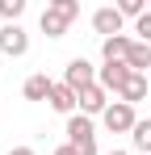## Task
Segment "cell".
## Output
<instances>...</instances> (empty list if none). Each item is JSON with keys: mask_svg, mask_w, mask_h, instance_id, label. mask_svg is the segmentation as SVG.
<instances>
[{"mask_svg": "<svg viewBox=\"0 0 151 155\" xmlns=\"http://www.w3.org/2000/svg\"><path fill=\"white\" fill-rule=\"evenodd\" d=\"M76 17H80V0H50L46 8H42V21L38 25H42L46 38H63Z\"/></svg>", "mask_w": 151, "mask_h": 155, "instance_id": "cell-1", "label": "cell"}, {"mask_svg": "<svg viewBox=\"0 0 151 155\" xmlns=\"http://www.w3.org/2000/svg\"><path fill=\"white\" fill-rule=\"evenodd\" d=\"M67 143L80 155H97V130H92V117L88 113H72L67 117Z\"/></svg>", "mask_w": 151, "mask_h": 155, "instance_id": "cell-2", "label": "cell"}, {"mask_svg": "<svg viewBox=\"0 0 151 155\" xmlns=\"http://www.w3.org/2000/svg\"><path fill=\"white\" fill-rule=\"evenodd\" d=\"M101 122H105V130H113V134H130V130L139 126L134 105H126V101H113L105 113H101Z\"/></svg>", "mask_w": 151, "mask_h": 155, "instance_id": "cell-3", "label": "cell"}, {"mask_svg": "<svg viewBox=\"0 0 151 155\" xmlns=\"http://www.w3.org/2000/svg\"><path fill=\"white\" fill-rule=\"evenodd\" d=\"M122 21H126V17L118 13V4H113V8L105 4V8L92 13V29L101 34V42H105V38H118V34H122Z\"/></svg>", "mask_w": 151, "mask_h": 155, "instance_id": "cell-4", "label": "cell"}, {"mask_svg": "<svg viewBox=\"0 0 151 155\" xmlns=\"http://www.w3.org/2000/svg\"><path fill=\"white\" fill-rule=\"evenodd\" d=\"M63 84L80 92V88H88V84H97V67H92L88 59H72V63H67V71H63Z\"/></svg>", "mask_w": 151, "mask_h": 155, "instance_id": "cell-5", "label": "cell"}, {"mask_svg": "<svg viewBox=\"0 0 151 155\" xmlns=\"http://www.w3.org/2000/svg\"><path fill=\"white\" fill-rule=\"evenodd\" d=\"M130 76H134V71H130L126 63H105V67H97V84L105 92H122Z\"/></svg>", "mask_w": 151, "mask_h": 155, "instance_id": "cell-6", "label": "cell"}, {"mask_svg": "<svg viewBox=\"0 0 151 155\" xmlns=\"http://www.w3.org/2000/svg\"><path fill=\"white\" fill-rule=\"evenodd\" d=\"M0 51L13 54V59H21V54L29 51V34H25L21 25H0Z\"/></svg>", "mask_w": 151, "mask_h": 155, "instance_id": "cell-7", "label": "cell"}, {"mask_svg": "<svg viewBox=\"0 0 151 155\" xmlns=\"http://www.w3.org/2000/svg\"><path fill=\"white\" fill-rule=\"evenodd\" d=\"M76 97H80V113H88V117L109 109V92H105L101 84H88V88H80Z\"/></svg>", "mask_w": 151, "mask_h": 155, "instance_id": "cell-8", "label": "cell"}, {"mask_svg": "<svg viewBox=\"0 0 151 155\" xmlns=\"http://www.w3.org/2000/svg\"><path fill=\"white\" fill-rule=\"evenodd\" d=\"M46 105L55 109V113H67V117H72V113H76V105H80V97H76V88H67V84H55Z\"/></svg>", "mask_w": 151, "mask_h": 155, "instance_id": "cell-9", "label": "cell"}, {"mask_svg": "<svg viewBox=\"0 0 151 155\" xmlns=\"http://www.w3.org/2000/svg\"><path fill=\"white\" fill-rule=\"evenodd\" d=\"M50 88H55V80H46L42 71H38V76H29L21 84V97L25 101H50Z\"/></svg>", "mask_w": 151, "mask_h": 155, "instance_id": "cell-10", "label": "cell"}, {"mask_svg": "<svg viewBox=\"0 0 151 155\" xmlns=\"http://www.w3.org/2000/svg\"><path fill=\"white\" fill-rule=\"evenodd\" d=\"M130 38L126 34H118V38H105L101 42V54H105V63H126V54H130Z\"/></svg>", "mask_w": 151, "mask_h": 155, "instance_id": "cell-11", "label": "cell"}, {"mask_svg": "<svg viewBox=\"0 0 151 155\" xmlns=\"http://www.w3.org/2000/svg\"><path fill=\"white\" fill-rule=\"evenodd\" d=\"M126 67H130V71H139V76H147V67H151V46H147V42H134V46H130Z\"/></svg>", "mask_w": 151, "mask_h": 155, "instance_id": "cell-12", "label": "cell"}, {"mask_svg": "<svg viewBox=\"0 0 151 155\" xmlns=\"http://www.w3.org/2000/svg\"><path fill=\"white\" fill-rule=\"evenodd\" d=\"M143 97H147V76H139V71H134V76L126 80V88L118 92V101H126V105H139Z\"/></svg>", "mask_w": 151, "mask_h": 155, "instance_id": "cell-13", "label": "cell"}, {"mask_svg": "<svg viewBox=\"0 0 151 155\" xmlns=\"http://www.w3.org/2000/svg\"><path fill=\"white\" fill-rule=\"evenodd\" d=\"M130 138H134V147H139V151L151 155V117H139V126L130 130Z\"/></svg>", "mask_w": 151, "mask_h": 155, "instance_id": "cell-14", "label": "cell"}, {"mask_svg": "<svg viewBox=\"0 0 151 155\" xmlns=\"http://www.w3.org/2000/svg\"><path fill=\"white\" fill-rule=\"evenodd\" d=\"M21 13H25V0H0V17H4V25H17Z\"/></svg>", "mask_w": 151, "mask_h": 155, "instance_id": "cell-15", "label": "cell"}, {"mask_svg": "<svg viewBox=\"0 0 151 155\" xmlns=\"http://www.w3.org/2000/svg\"><path fill=\"white\" fill-rule=\"evenodd\" d=\"M147 0H122V4H118V13H122V17H134V21H139V17H147Z\"/></svg>", "mask_w": 151, "mask_h": 155, "instance_id": "cell-16", "label": "cell"}, {"mask_svg": "<svg viewBox=\"0 0 151 155\" xmlns=\"http://www.w3.org/2000/svg\"><path fill=\"white\" fill-rule=\"evenodd\" d=\"M134 34H143V42L151 46V13H147V17H139V21H134Z\"/></svg>", "mask_w": 151, "mask_h": 155, "instance_id": "cell-17", "label": "cell"}, {"mask_svg": "<svg viewBox=\"0 0 151 155\" xmlns=\"http://www.w3.org/2000/svg\"><path fill=\"white\" fill-rule=\"evenodd\" d=\"M55 155H80V151H76L72 143H63V147H55Z\"/></svg>", "mask_w": 151, "mask_h": 155, "instance_id": "cell-18", "label": "cell"}, {"mask_svg": "<svg viewBox=\"0 0 151 155\" xmlns=\"http://www.w3.org/2000/svg\"><path fill=\"white\" fill-rule=\"evenodd\" d=\"M8 155H38V151H34V147H13Z\"/></svg>", "mask_w": 151, "mask_h": 155, "instance_id": "cell-19", "label": "cell"}, {"mask_svg": "<svg viewBox=\"0 0 151 155\" xmlns=\"http://www.w3.org/2000/svg\"><path fill=\"white\" fill-rule=\"evenodd\" d=\"M109 155H126V151H109Z\"/></svg>", "mask_w": 151, "mask_h": 155, "instance_id": "cell-20", "label": "cell"}, {"mask_svg": "<svg viewBox=\"0 0 151 155\" xmlns=\"http://www.w3.org/2000/svg\"><path fill=\"white\" fill-rule=\"evenodd\" d=\"M147 13H151V8H147Z\"/></svg>", "mask_w": 151, "mask_h": 155, "instance_id": "cell-21", "label": "cell"}]
</instances>
